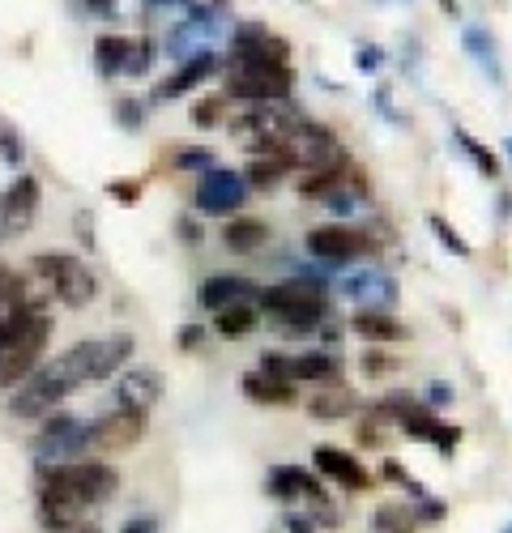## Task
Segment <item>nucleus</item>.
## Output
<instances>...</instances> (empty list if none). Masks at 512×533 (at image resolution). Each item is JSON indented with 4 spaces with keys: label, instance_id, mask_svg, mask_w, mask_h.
<instances>
[{
    "label": "nucleus",
    "instance_id": "49",
    "mask_svg": "<svg viewBox=\"0 0 512 533\" xmlns=\"http://www.w3.org/2000/svg\"><path fill=\"white\" fill-rule=\"evenodd\" d=\"M175 231H180V239H184V244H201V222H192V218H180V222H175Z\"/></svg>",
    "mask_w": 512,
    "mask_h": 533
},
{
    "label": "nucleus",
    "instance_id": "5",
    "mask_svg": "<svg viewBox=\"0 0 512 533\" xmlns=\"http://www.w3.org/2000/svg\"><path fill=\"white\" fill-rule=\"evenodd\" d=\"M30 273L52 286V295L64 303V308H86L94 299V290H99L94 269L73 252H35L30 256Z\"/></svg>",
    "mask_w": 512,
    "mask_h": 533
},
{
    "label": "nucleus",
    "instance_id": "2",
    "mask_svg": "<svg viewBox=\"0 0 512 533\" xmlns=\"http://www.w3.org/2000/svg\"><path fill=\"white\" fill-rule=\"evenodd\" d=\"M39 525L47 533H77L86 516L120 491V474L107 461H35Z\"/></svg>",
    "mask_w": 512,
    "mask_h": 533
},
{
    "label": "nucleus",
    "instance_id": "9",
    "mask_svg": "<svg viewBox=\"0 0 512 533\" xmlns=\"http://www.w3.org/2000/svg\"><path fill=\"white\" fill-rule=\"evenodd\" d=\"M39 205H43V184L30 171H18L9 188L0 192V239L22 235L39 218Z\"/></svg>",
    "mask_w": 512,
    "mask_h": 533
},
{
    "label": "nucleus",
    "instance_id": "15",
    "mask_svg": "<svg viewBox=\"0 0 512 533\" xmlns=\"http://www.w3.org/2000/svg\"><path fill=\"white\" fill-rule=\"evenodd\" d=\"M261 286L252 278H239V273H214L197 286V303L205 312H222V308H235V303H256Z\"/></svg>",
    "mask_w": 512,
    "mask_h": 533
},
{
    "label": "nucleus",
    "instance_id": "8",
    "mask_svg": "<svg viewBox=\"0 0 512 533\" xmlns=\"http://www.w3.org/2000/svg\"><path fill=\"white\" fill-rule=\"evenodd\" d=\"M146 427H150V414L111 406L107 414L90 418V452H128V448H137L141 440H146Z\"/></svg>",
    "mask_w": 512,
    "mask_h": 533
},
{
    "label": "nucleus",
    "instance_id": "37",
    "mask_svg": "<svg viewBox=\"0 0 512 533\" xmlns=\"http://www.w3.org/2000/svg\"><path fill=\"white\" fill-rule=\"evenodd\" d=\"M427 226H431V231H436V239H440V244H444L448 252H453V256H461V261H466V256H470V244H466V239H461V235H457L453 226H448L440 214H427Z\"/></svg>",
    "mask_w": 512,
    "mask_h": 533
},
{
    "label": "nucleus",
    "instance_id": "3",
    "mask_svg": "<svg viewBox=\"0 0 512 533\" xmlns=\"http://www.w3.org/2000/svg\"><path fill=\"white\" fill-rule=\"evenodd\" d=\"M256 299H261V312H269L282 329H291V333H308L329 316V303H325L320 282H303V278L265 286Z\"/></svg>",
    "mask_w": 512,
    "mask_h": 533
},
{
    "label": "nucleus",
    "instance_id": "10",
    "mask_svg": "<svg viewBox=\"0 0 512 533\" xmlns=\"http://www.w3.org/2000/svg\"><path fill=\"white\" fill-rule=\"evenodd\" d=\"M163 397V376L158 367H120V380L111 384V406H124V410H137V414H150Z\"/></svg>",
    "mask_w": 512,
    "mask_h": 533
},
{
    "label": "nucleus",
    "instance_id": "53",
    "mask_svg": "<svg viewBox=\"0 0 512 533\" xmlns=\"http://www.w3.org/2000/svg\"><path fill=\"white\" fill-rule=\"evenodd\" d=\"M504 533H512V521H508V525H504Z\"/></svg>",
    "mask_w": 512,
    "mask_h": 533
},
{
    "label": "nucleus",
    "instance_id": "12",
    "mask_svg": "<svg viewBox=\"0 0 512 533\" xmlns=\"http://www.w3.org/2000/svg\"><path fill=\"white\" fill-rule=\"evenodd\" d=\"M308 252L316 261L346 265V261H355V256L372 252V239L355 231V226H316V231H308Z\"/></svg>",
    "mask_w": 512,
    "mask_h": 533
},
{
    "label": "nucleus",
    "instance_id": "33",
    "mask_svg": "<svg viewBox=\"0 0 512 533\" xmlns=\"http://www.w3.org/2000/svg\"><path fill=\"white\" fill-rule=\"evenodd\" d=\"M111 116H116V124L128 128V133H141V128H146V103L133 99V94H120V99L111 103Z\"/></svg>",
    "mask_w": 512,
    "mask_h": 533
},
{
    "label": "nucleus",
    "instance_id": "26",
    "mask_svg": "<svg viewBox=\"0 0 512 533\" xmlns=\"http://www.w3.org/2000/svg\"><path fill=\"white\" fill-rule=\"evenodd\" d=\"M214 329L222 333V337H244V333H252L256 329V303H235V308H222V312H214Z\"/></svg>",
    "mask_w": 512,
    "mask_h": 533
},
{
    "label": "nucleus",
    "instance_id": "11",
    "mask_svg": "<svg viewBox=\"0 0 512 533\" xmlns=\"http://www.w3.org/2000/svg\"><path fill=\"white\" fill-rule=\"evenodd\" d=\"M218 69H222V60H218L214 52H197V56H188V60H180V64H175V73H167L163 82L154 86L150 103H154V107H163V103L184 99L188 90H197L201 82H210V77H214Z\"/></svg>",
    "mask_w": 512,
    "mask_h": 533
},
{
    "label": "nucleus",
    "instance_id": "44",
    "mask_svg": "<svg viewBox=\"0 0 512 533\" xmlns=\"http://www.w3.org/2000/svg\"><path fill=\"white\" fill-rule=\"evenodd\" d=\"M444 512H448L444 499H427V495H423V499H419V512H414V521H444Z\"/></svg>",
    "mask_w": 512,
    "mask_h": 533
},
{
    "label": "nucleus",
    "instance_id": "34",
    "mask_svg": "<svg viewBox=\"0 0 512 533\" xmlns=\"http://www.w3.org/2000/svg\"><path fill=\"white\" fill-rule=\"evenodd\" d=\"M286 171H291V167H286L282 158H256V163L248 167V175H244V180H248L252 188H274Z\"/></svg>",
    "mask_w": 512,
    "mask_h": 533
},
{
    "label": "nucleus",
    "instance_id": "4",
    "mask_svg": "<svg viewBox=\"0 0 512 533\" xmlns=\"http://www.w3.org/2000/svg\"><path fill=\"white\" fill-rule=\"evenodd\" d=\"M52 312L47 308H35L26 320H22V329L9 337L5 346H0V393H9V389H18V384L43 363V350H47V337H52Z\"/></svg>",
    "mask_w": 512,
    "mask_h": 533
},
{
    "label": "nucleus",
    "instance_id": "17",
    "mask_svg": "<svg viewBox=\"0 0 512 533\" xmlns=\"http://www.w3.org/2000/svg\"><path fill=\"white\" fill-rule=\"evenodd\" d=\"M312 465H316L320 478L338 482V487H346V491H367V487H372V474H367L359 465V457H350L346 448H325V444H320L312 452Z\"/></svg>",
    "mask_w": 512,
    "mask_h": 533
},
{
    "label": "nucleus",
    "instance_id": "22",
    "mask_svg": "<svg viewBox=\"0 0 512 533\" xmlns=\"http://www.w3.org/2000/svg\"><path fill=\"white\" fill-rule=\"evenodd\" d=\"M128 52H133V39L128 35H99L94 39V73L99 77H120Z\"/></svg>",
    "mask_w": 512,
    "mask_h": 533
},
{
    "label": "nucleus",
    "instance_id": "38",
    "mask_svg": "<svg viewBox=\"0 0 512 533\" xmlns=\"http://www.w3.org/2000/svg\"><path fill=\"white\" fill-rule=\"evenodd\" d=\"M372 107L380 111L389 124H402V128H410V116L406 111H397V103H393V94H389V86H376V94H372Z\"/></svg>",
    "mask_w": 512,
    "mask_h": 533
},
{
    "label": "nucleus",
    "instance_id": "18",
    "mask_svg": "<svg viewBox=\"0 0 512 533\" xmlns=\"http://www.w3.org/2000/svg\"><path fill=\"white\" fill-rule=\"evenodd\" d=\"M461 47L478 60V69H483V77L487 82H495V86H504V69H500V47H495V39H491V30H483V26H466L461 30Z\"/></svg>",
    "mask_w": 512,
    "mask_h": 533
},
{
    "label": "nucleus",
    "instance_id": "32",
    "mask_svg": "<svg viewBox=\"0 0 512 533\" xmlns=\"http://www.w3.org/2000/svg\"><path fill=\"white\" fill-rule=\"evenodd\" d=\"M210 167H218V158H214V150H205V145H180V150L171 154V171H210Z\"/></svg>",
    "mask_w": 512,
    "mask_h": 533
},
{
    "label": "nucleus",
    "instance_id": "46",
    "mask_svg": "<svg viewBox=\"0 0 512 533\" xmlns=\"http://www.w3.org/2000/svg\"><path fill=\"white\" fill-rule=\"evenodd\" d=\"M453 406V389L448 384H427V410H444Z\"/></svg>",
    "mask_w": 512,
    "mask_h": 533
},
{
    "label": "nucleus",
    "instance_id": "19",
    "mask_svg": "<svg viewBox=\"0 0 512 533\" xmlns=\"http://www.w3.org/2000/svg\"><path fill=\"white\" fill-rule=\"evenodd\" d=\"M244 397H252L256 406H295V380H274L265 376V371H252L244 376Z\"/></svg>",
    "mask_w": 512,
    "mask_h": 533
},
{
    "label": "nucleus",
    "instance_id": "7",
    "mask_svg": "<svg viewBox=\"0 0 512 533\" xmlns=\"http://www.w3.org/2000/svg\"><path fill=\"white\" fill-rule=\"evenodd\" d=\"M192 205L210 218H222V214H239L248 205V180L231 167H210L201 171L197 180V192H192Z\"/></svg>",
    "mask_w": 512,
    "mask_h": 533
},
{
    "label": "nucleus",
    "instance_id": "36",
    "mask_svg": "<svg viewBox=\"0 0 512 533\" xmlns=\"http://www.w3.org/2000/svg\"><path fill=\"white\" fill-rule=\"evenodd\" d=\"M150 64H154V39H150V35H141V39H133V52H128L124 77H146V73H150Z\"/></svg>",
    "mask_w": 512,
    "mask_h": 533
},
{
    "label": "nucleus",
    "instance_id": "51",
    "mask_svg": "<svg viewBox=\"0 0 512 533\" xmlns=\"http://www.w3.org/2000/svg\"><path fill=\"white\" fill-rule=\"evenodd\" d=\"M504 154H508V158H512V137H504Z\"/></svg>",
    "mask_w": 512,
    "mask_h": 533
},
{
    "label": "nucleus",
    "instance_id": "50",
    "mask_svg": "<svg viewBox=\"0 0 512 533\" xmlns=\"http://www.w3.org/2000/svg\"><path fill=\"white\" fill-rule=\"evenodd\" d=\"M141 5H146V9H188L192 5V0H141Z\"/></svg>",
    "mask_w": 512,
    "mask_h": 533
},
{
    "label": "nucleus",
    "instance_id": "52",
    "mask_svg": "<svg viewBox=\"0 0 512 533\" xmlns=\"http://www.w3.org/2000/svg\"><path fill=\"white\" fill-rule=\"evenodd\" d=\"M77 533H99V529H86V525H82V529H77Z\"/></svg>",
    "mask_w": 512,
    "mask_h": 533
},
{
    "label": "nucleus",
    "instance_id": "20",
    "mask_svg": "<svg viewBox=\"0 0 512 533\" xmlns=\"http://www.w3.org/2000/svg\"><path fill=\"white\" fill-rule=\"evenodd\" d=\"M355 406H359V397L350 393L346 384L329 380V389H320V393L308 401V414H312V418H320V423H338V418H346Z\"/></svg>",
    "mask_w": 512,
    "mask_h": 533
},
{
    "label": "nucleus",
    "instance_id": "45",
    "mask_svg": "<svg viewBox=\"0 0 512 533\" xmlns=\"http://www.w3.org/2000/svg\"><path fill=\"white\" fill-rule=\"evenodd\" d=\"M120 533H158V521L150 512H137V516H128V521L120 525Z\"/></svg>",
    "mask_w": 512,
    "mask_h": 533
},
{
    "label": "nucleus",
    "instance_id": "16",
    "mask_svg": "<svg viewBox=\"0 0 512 533\" xmlns=\"http://www.w3.org/2000/svg\"><path fill=\"white\" fill-rule=\"evenodd\" d=\"M265 491L282 499V504H295V499H312V504H329L325 499V487H320V478L299 470V465H274L265 478Z\"/></svg>",
    "mask_w": 512,
    "mask_h": 533
},
{
    "label": "nucleus",
    "instance_id": "23",
    "mask_svg": "<svg viewBox=\"0 0 512 533\" xmlns=\"http://www.w3.org/2000/svg\"><path fill=\"white\" fill-rule=\"evenodd\" d=\"M355 333L372 342H406L410 329L393 312H355Z\"/></svg>",
    "mask_w": 512,
    "mask_h": 533
},
{
    "label": "nucleus",
    "instance_id": "1",
    "mask_svg": "<svg viewBox=\"0 0 512 533\" xmlns=\"http://www.w3.org/2000/svg\"><path fill=\"white\" fill-rule=\"evenodd\" d=\"M133 354H137L133 333H111V337H86V342H73L69 350H60L56 359L39 363L18 389H9L5 410L13 418H43V414H52L64 397H73L77 389L116 376L120 367L133 363Z\"/></svg>",
    "mask_w": 512,
    "mask_h": 533
},
{
    "label": "nucleus",
    "instance_id": "43",
    "mask_svg": "<svg viewBox=\"0 0 512 533\" xmlns=\"http://www.w3.org/2000/svg\"><path fill=\"white\" fill-rule=\"evenodd\" d=\"M201 342H205V329L201 325H184L180 333H175V346H180L184 354L188 350H201Z\"/></svg>",
    "mask_w": 512,
    "mask_h": 533
},
{
    "label": "nucleus",
    "instance_id": "39",
    "mask_svg": "<svg viewBox=\"0 0 512 533\" xmlns=\"http://www.w3.org/2000/svg\"><path fill=\"white\" fill-rule=\"evenodd\" d=\"M141 192H146V180H107V197H116L120 205H137Z\"/></svg>",
    "mask_w": 512,
    "mask_h": 533
},
{
    "label": "nucleus",
    "instance_id": "47",
    "mask_svg": "<svg viewBox=\"0 0 512 533\" xmlns=\"http://www.w3.org/2000/svg\"><path fill=\"white\" fill-rule=\"evenodd\" d=\"M363 367H367V376H389V371H397V363H389L384 354H367Z\"/></svg>",
    "mask_w": 512,
    "mask_h": 533
},
{
    "label": "nucleus",
    "instance_id": "42",
    "mask_svg": "<svg viewBox=\"0 0 512 533\" xmlns=\"http://www.w3.org/2000/svg\"><path fill=\"white\" fill-rule=\"evenodd\" d=\"M73 231H77V244H86V252H94V214L90 209H77L73 214Z\"/></svg>",
    "mask_w": 512,
    "mask_h": 533
},
{
    "label": "nucleus",
    "instance_id": "48",
    "mask_svg": "<svg viewBox=\"0 0 512 533\" xmlns=\"http://www.w3.org/2000/svg\"><path fill=\"white\" fill-rule=\"evenodd\" d=\"M222 107H227V99H218L214 103H205V107H197V124H214V120H222Z\"/></svg>",
    "mask_w": 512,
    "mask_h": 533
},
{
    "label": "nucleus",
    "instance_id": "27",
    "mask_svg": "<svg viewBox=\"0 0 512 533\" xmlns=\"http://www.w3.org/2000/svg\"><path fill=\"white\" fill-rule=\"evenodd\" d=\"M346 163H333V167H312L308 175H299V192H303V197H320V192H329L333 184H342L346 180Z\"/></svg>",
    "mask_w": 512,
    "mask_h": 533
},
{
    "label": "nucleus",
    "instance_id": "41",
    "mask_svg": "<svg viewBox=\"0 0 512 533\" xmlns=\"http://www.w3.org/2000/svg\"><path fill=\"white\" fill-rule=\"evenodd\" d=\"M384 64V47H376V43H359L355 47V69L359 73H376Z\"/></svg>",
    "mask_w": 512,
    "mask_h": 533
},
{
    "label": "nucleus",
    "instance_id": "24",
    "mask_svg": "<svg viewBox=\"0 0 512 533\" xmlns=\"http://www.w3.org/2000/svg\"><path fill=\"white\" fill-rule=\"evenodd\" d=\"M338 371H342V363L333 359V354H325V350H308V354H295L291 359V380H338Z\"/></svg>",
    "mask_w": 512,
    "mask_h": 533
},
{
    "label": "nucleus",
    "instance_id": "29",
    "mask_svg": "<svg viewBox=\"0 0 512 533\" xmlns=\"http://www.w3.org/2000/svg\"><path fill=\"white\" fill-rule=\"evenodd\" d=\"M346 180H350V175H346ZM333 184L329 192H320V205H325L329 209V214H338V218H350V214H359V188H350V184Z\"/></svg>",
    "mask_w": 512,
    "mask_h": 533
},
{
    "label": "nucleus",
    "instance_id": "13",
    "mask_svg": "<svg viewBox=\"0 0 512 533\" xmlns=\"http://www.w3.org/2000/svg\"><path fill=\"white\" fill-rule=\"evenodd\" d=\"M231 56L235 60H269V64H291V43L278 39L261 22H244L231 35Z\"/></svg>",
    "mask_w": 512,
    "mask_h": 533
},
{
    "label": "nucleus",
    "instance_id": "30",
    "mask_svg": "<svg viewBox=\"0 0 512 533\" xmlns=\"http://www.w3.org/2000/svg\"><path fill=\"white\" fill-rule=\"evenodd\" d=\"M0 163H5L9 171L26 167V137L13 124H5V120H0Z\"/></svg>",
    "mask_w": 512,
    "mask_h": 533
},
{
    "label": "nucleus",
    "instance_id": "28",
    "mask_svg": "<svg viewBox=\"0 0 512 533\" xmlns=\"http://www.w3.org/2000/svg\"><path fill=\"white\" fill-rule=\"evenodd\" d=\"M414 529H419V521H414V512L402 504H384L372 516V533H414Z\"/></svg>",
    "mask_w": 512,
    "mask_h": 533
},
{
    "label": "nucleus",
    "instance_id": "14",
    "mask_svg": "<svg viewBox=\"0 0 512 533\" xmlns=\"http://www.w3.org/2000/svg\"><path fill=\"white\" fill-rule=\"evenodd\" d=\"M338 286L355 303H363L359 312H389L397 303V282L389 278V273H380V269H359V273H350V278H342Z\"/></svg>",
    "mask_w": 512,
    "mask_h": 533
},
{
    "label": "nucleus",
    "instance_id": "31",
    "mask_svg": "<svg viewBox=\"0 0 512 533\" xmlns=\"http://www.w3.org/2000/svg\"><path fill=\"white\" fill-rule=\"evenodd\" d=\"M26 282H22V273L13 269V265H0V316H9L18 303H26Z\"/></svg>",
    "mask_w": 512,
    "mask_h": 533
},
{
    "label": "nucleus",
    "instance_id": "6",
    "mask_svg": "<svg viewBox=\"0 0 512 533\" xmlns=\"http://www.w3.org/2000/svg\"><path fill=\"white\" fill-rule=\"evenodd\" d=\"M86 457H90V423L64 410L43 414V427L35 435V461H86Z\"/></svg>",
    "mask_w": 512,
    "mask_h": 533
},
{
    "label": "nucleus",
    "instance_id": "21",
    "mask_svg": "<svg viewBox=\"0 0 512 533\" xmlns=\"http://www.w3.org/2000/svg\"><path fill=\"white\" fill-rule=\"evenodd\" d=\"M265 239H269V226L261 218H231L222 226V244H227V252H239V256L256 252Z\"/></svg>",
    "mask_w": 512,
    "mask_h": 533
},
{
    "label": "nucleus",
    "instance_id": "25",
    "mask_svg": "<svg viewBox=\"0 0 512 533\" xmlns=\"http://www.w3.org/2000/svg\"><path fill=\"white\" fill-rule=\"evenodd\" d=\"M453 145L470 158L478 175H487V180H495V175H500V158H495L483 141H474V133H466V128H453Z\"/></svg>",
    "mask_w": 512,
    "mask_h": 533
},
{
    "label": "nucleus",
    "instance_id": "40",
    "mask_svg": "<svg viewBox=\"0 0 512 533\" xmlns=\"http://www.w3.org/2000/svg\"><path fill=\"white\" fill-rule=\"evenodd\" d=\"M384 478H389V482H397V487H406L410 495H419V499L427 495V491L419 487V482H414V478H410V470H406V465H402V461H393V457H389V461H384Z\"/></svg>",
    "mask_w": 512,
    "mask_h": 533
},
{
    "label": "nucleus",
    "instance_id": "35",
    "mask_svg": "<svg viewBox=\"0 0 512 533\" xmlns=\"http://www.w3.org/2000/svg\"><path fill=\"white\" fill-rule=\"evenodd\" d=\"M69 13L86 22H111L120 13V0H69Z\"/></svg>",
    "mask_w": 512,
    "mask_h": 533
}]
</instances>
